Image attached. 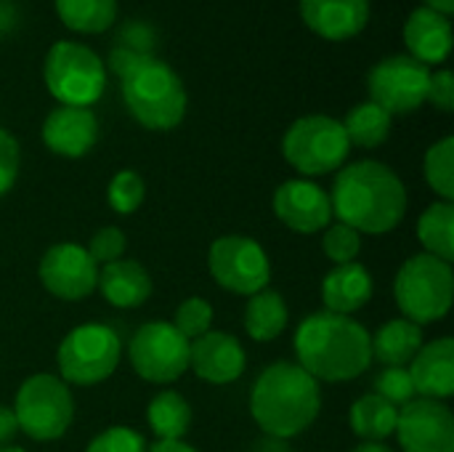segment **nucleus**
<instances>
[{
  "mask_svg": "<svg viewBox=\"0 0 454 452\" xmlns=\"http://www.w3.org/2000/svg\"><path fill=\"white\" fill-rule=\"evenodd\" d=\"M423 5L436 11V13H444V16H452L454 13V0H423Z\"/></svg>",
  "mask_w": 454,
  "mask_h": 452,
  "instance_id": "41",
  "label": "nucleus"
},
{
  "mask_svg": "<svg viewBox=\"0 0 454 452\" xmlns=\"http://www.w3.org/2000/svg\"><path fill=\"white\" fill-rule=\"evenodd\" d=\"M293 346L298 365L317 384H346L364 376L372 365L370 330L346 314H309L301 320Z\"/></svg>",
  "mask_w": 454,
  "mask_h": 452,
  "instance_id": "2",
  "label": "nucleus"
},
{
  "mask_svg": "<svg viewBox=\"0 0 454 452\" xmlns=\"http://www.w3.org/2000/svg\"><path fill=\"white\" fill-rule=\"evenodd\" d=\"M428 101L442 109V112H452L454 109V75L452 69H439L431 72V85H428Z\"/></svg>",
  "mask_w": 454,
  "mask_h": 452,
  "instance_id": "38",
  "label": "nucleus"
},
{
  "mask_svg": "<svg viewBox=\"0 0 454 452\" xmlns=\"http://www.w3.org/2000/svg\"><path fill=\"white\" fill-rule=\"evenodd\" d=\"M189 344L173 322L152 320L144 322L130 344H128V360L138 378L149 384H173L189 370Z\"/></svg>",
  "mask_w": 454,
  "mask_h": 452,
  "instance_id": "11",
  "label": "nucleus"
},
{
  "mask_svg": "<svg viewBox=\"0 0 454 452\" xmlns=\"http://www.w3.org/2000/svg\"><path fill=\"white\" fill-rule=\"evenodd\" d=\"M213 306L207 298H200V296H189L178 304L176 314H173V328L186 338V341H194L205 333H210L213 328Z\"/></svg>",
  "mask_w": 454,
  "mask_h": 452,
  "instance_id": "32",
  "label": "nucleus"
},
{
  "mask_svg": "<svg viewBox=\"0 0 454 452\" xmlns=\"http://www.w3.org/2000/svg\"><path fill=\"white\" fill-rule=\"evenodd\" d=\"M11 410L21 434L35 442H53L61 440L74 421V397L59 376L35 373L19 386Z\"/></svg>",
  "mask_w": 454,
  "mask_h": 452,
  "instance_id": "9",
  "label": "nucleus"
},
{
  "mask_svg": "<svg viewBox=\"0 0 454 452\" xmlns=\"http://www.w3.org/2000/svg\"><path fill=\"white\" fill-rule=\"evenodd\" d=\"M282 155L303 178H317L338 173L348 163L351 141L338 117L303 115L285 131Z\"/></svg>",
  "mask_w": 454,
  "mask_h": 452,
  "instance_id": "7",
  "label": "nucleus"
},
{
  "mask_svg": "<svg viewBox=\"0 0 454 452\" xmlns=\"http://www.w3.org/2000/svg\"><path fill=\"white\" fill-rule=\"evenodd\" d=\"M322 386L298 362H271L253 384L250 416L271 440L287 442L319 418Z\"/></svg>",
  "mask_w": 454,
  "mask_h": 452,
  "instance_id": "3",
  "label": "nucleus"
},
{
  "mask_svg": "<svg viewBox=\"0 0 454 452\" xmlns=\"http://www.w3.org/2000/svg\"><path fill=\"white\" fill-rule=\"evenodd\" d=\"M423 344V328L404 317H396L383 322L372 336V360H380L386 368H404L415 360Z\"/></svg>",
  "mask_w": 454,
  "mask_h": 452,
  "instance_id": "23",
  "label": "nucleus"
},
{
  "mask_svg": "<svg viewBox=\"0 0 454 452\" xmlns=\"http://www.w3.org/2000/svg\"><path fill=\"white\" fill-rule=\"evenodd\" d=\"M423 173L428 186L444 200H454V139L444 136L442 141H436L434 147H428L426 160H423Z\"/></svg>",
  "mask_w": 454,
  "mask_h": 452,
  "instance_id": "30",
  "label": "nucleus"
},
{
  "mask_svg": "<svg viewBox=\"0 0 454 452\" xmlns=\"http://www.w3.org/2000/svg\"><path fill=\"white\" fill-rule=\"evenodd\" d=\"M396 421H399V408H394L375 392L359 397L348 413V424L362 442H386L388 437H394Z\"/></svg>",
  "mask_w": 454,
  "mask_h": 452,
  "instance_id": "25",
  "label": "nucleus"
},
{
  "mask_svg": "<svg viewBox=\"0 0 454 452\" xmlns=\"http://www.w3.org/2000/svg\"><path fill=\"white\" fill-rule=\"evenodd\" d=\"M146 452H200L192 445H186L184 440H157Z\"/></svg>",
  "mask_w": 454,
  "mask_h": 452,
  "instance_id": "40",
  "label": "nucleus"
},
{
  "mask_svg": "<svg viewBox=\"0 0 454 452\" xmlns=\"http://www.w3.org/2000/svg\"><path fill=\"white\" fill-rule=\"evenodd\" d=\"M104 301L114 309H138L152 298V277L133 258H117L98 266V285Z\"/></svg>",
  "mask_w": 454,
  "mask_h": 452,
  "instance_id": "22",
  "label": "nucleus"
},
{
  "mask_svg": "<svg viewBox=\"0 0 454 452\" xmlns=\"http://www.w3.org/2000/svg\"><path fill=\"white\" fill-rule=\"evenodd\" d=\"M144 197H146V184H144L141 173L133 168L117 170L106 186V202L117 216L136 213L144 205Z\"/></svg>",
  "mask_w": 454,
  "mask_h": 452,
  "instance_id": "31",
  "label": "nucleus"
},
{
  "mask_svg": "<svg viewBox=\"0 0 454 452\" xmlns=\"http://www.w3.org/2000/svg\"><path fill=\"white\" fill-rule=\"evenodd\" d=\"M122 357V341L114 328L85 322L72 328L56 352V365L67 386H98L114 376Z\"/></svg>",
  "mask_w": 454,
  "mask_h": 452,
  "instance_id": "8",
  "label": "nucleus"
},
{
  "mask_svg": "<svg viewBox=\"0 0 454 452\" xmlns=\"http://www.w3.org/2000/svg\"><path fill=\"white\" fill-rule=\"evenodd\" d=\"M0 452H27V450H24V448H19V445H3Z\"/></svg>",
  "mask_w": 454,
  "mask_h": 452,
  "instance_id": "43",
  "label": "nucleus"
},
{
  "mask_svg": "<svg viewBox=\"0 0 454 452\" xmlns=\"http://www.w3.org/2000/svg\"><path fill=\"white\" fill-rule=\"evenodd\" d=\"M372 293H375L372 274L359 261L333 266L322 280V304H325V312H333V314L351 317L354 312L370 304Z\"/></svg>",
  "mask_w": 454,
  "mask_h": 452,
  "instance_id": "21",
  "label": "nucleus"
},
{
  "mask_svg": "<svg viewBox=\"0 0 454 452\" xmlns=\"http://www.w3.org/2000/svg\"><path fill=\"white\" fill-rule=\"evenodd\" d=\"M40 285L59 301H85L98 285V264L77 242L51 245L37 266Z\"/></svg>",
  "mask_w": 454,
  "mask_h": 452,
  "instance_id": "13",
  "label": "nucleus"
},
{
  "mask_svg": "<svg viewBox=\"0 0 454 452\" xmlns=\"http://www.w3.org/2000/svg\"><path fill=\"white\" fill-rule=\"evenodd\" d=\"M192 418V405L173 389L157 392L146 408V424L157 440H184Z\"/></svg>",
  "mask_w": 454,
  "mask_h": 452,
  "instance_id": "26",
  "label": "nucleus"
},
{
  "mask_svg": "<svg viewBox=\"0 0 454 452\" xmlns=\"http://www.w3.org/2000/svg\"><path fill=\"white\" fill-rule=\"evenodd\" d=\"M431 67L410 53H391L380 59L367 75L370 101L383 107L391 117L418 112L428 101Z\"/></svg>",
  "mask_w": 454,
  "mask_h": 452,
  "instance_id": "12",
  "label": "nucleus"
},
{
  "mask_svg": "<svg viewBox=\"0 0 454 452\" xmlns=\"http://www.w3.org/2000/svg\"><path fill=\"white\" fill-rule=\"evenodd\" d=\"M128 115L146 131H173L184 123L189 96L178 72L157 56L136 61L120 75Z\"/></svg>",
  "mask_w": 454,
  "mask_h": 452,
  "instance_id": "4",
  "label": "nucleus"
},
{
  "mask_svg": "<svg viewBox=\"0 0 454 452\" xmlns=\"http://www.w3.org/2000/svg\"><path fill=\"white\" fill-rule=\"evenodd\" d=\"M125 248H128V240H125V232L120 226H101L85 245V250L90 253V258L104 266V264H112L117 258L125 256Z\"/></svg>",
  "mask_w": 454,
  "mask_h": 452,
  "instance_id": "36",
  "label": "nucleus"
},
{
  "mask_svg": "<svg viewBox=\"0 0 454 452\" xmlns=\"http://www.w3.org/2000/svg\"><path fill=\"white\" fill-rule=\"evenodd\" d=\"M247 368V354L237 336L223 330H210L189 344V370L205 384L226 386L242 378Z\"/></svg>",
  "mask_w": 454,
  "mask_h": 452,
  "instance_id": "16",
  "label": "nucleus"
},
{
  "mask_svg": "<svg viewBox=\"0 0 454 452\" xmlns=\"http://www.w3.org/2000/svg\"><path fill=\"white\" fill-rule=\"evenodd\" d=\"M19 165H21V149L16 136L0 128V197L13 189L19 178Z\"/></svg>",
  "mask_w": 454,
  "mask_h": 452,
  "instance_id": "37",
  "label": "nucleus"
},
{
  "mask_svg": "<svg viewBox=\"0 0 454 452\" xmlns=\"http://www.w3.org/2000/svg\"><path fill=\"white\" fill-rule=\"evenodd\" d=\"M402 37L412 59L426 67H439L452 53V19L420 5L407 16Z\"/></svg>",
  "mask_w": 454,
  "mask_h": 452,
  "instance_id": "19",
  "label": "nucleus"
},
{
  "mask_svg": "<svg viewBox=\"0 0 454 452\" xmlns=\"http://www.w3.org/2000/svg\"><path fill=\"white\" fill-rule=\"evenodd\" d=\"M343 131L351 141V147H362V149H375L380 144H386V139L391 136V125L394 117L378 107L375 101H362L356 104L343 120Z\"/></svg>",
  "mask_w": 454,
  "mask_h": 452,
  "instance_id": "28",
  "label": "nucleus"
},
{
  "mask_svg": "<svg viewBox=\"0 0 454 452\" xmlns=\"http://www.w3.org/2000/svg\"><path fill=\"white\" fill-rule=\"evenodd\" d=\"M149 445L146 440L130 429V426H109L101 434H96L85 452H146Z\"/></svg>",
  "mask_w": 454,
  "mask_h": 452,
  "instance_id": "34",
  "label": "nucleus"
},
{
  "mask_svg": "<svg viewBox=\"0 0 454 452\" xmlns=\"http://www.w3.org/2000/svg\"><path fill=\"white\" fill-rule=\"evenodd\" d=\"M322 250H325V256L335 264V266H340V264H351V261H356L359 258V253H362V234L356 232V229H351V226H346V224H330L325 232H322Z\"/></svg>",
  "mask_w": 454,
  "mask_h": 452,
  "instance_id": "33",
  "label": "nucleus"
},
{
  "mask_svg": "<svg viewBox=\"0 0 454 452\" xmlns=\"http://www.w3.org/2000/svg\"><path fill=\"white\" fill-rule=\"evenodd\" d=\"M394 434L404 452H454V413L447 402L415 397L399 408Z\"/></svg>",
  "mask_w": 454,
  "mask_h": 452,
  "instance_id": "14",
  "label": "nucleus"
},
{
  "mask_svg": "<svg viewBox=\"0 0 454 452\" xmlns=\"http://www.w3.org/2000/svg\"><path fill=\"white\" fill-rule=\"evenodd\" d=\"M16 434H19V424H16L13 410L5 408V405H0V448L3 445H11Z\"/></svg>",
  "mask_w": 454,
  "mask_h": 452,
  "instance_id": "39",
  "label": "nucleus"
},
{
  "mask_svg": "<svg viewBox=\"0 0 454 452\" xmlns=\"http://www.w3.org/2000/svg\"><path fill=\"white\" fill-rule=\"evenodd\" d=\"M354 452H394L386 442H362L359 448H354Z\"/></svg>",
  "mask_w": 454,
  "mask_h": 452,
  "instance_id": "42",
  "label": "nucleus"
},
{
  "mask_svg": "<svg viewBox=\"0 0 454 452\" xmlns=\"http://www.w3.org/2000/svg\"><path fill=\"white\" fill-rule=\"evenodd\" d=\"M271 208L274 216L298 234H319L333 224L330 192L309 178H290L279 184Z\"/></svg>",
  "mask_w": 454,
  "mask_h": 452,
  "instance_id": "15",
  "label": "nucleus"
},
{
  "mask_svg": "<svg viewBox=\"0 0 454 452\" xmlns=\"http://www.w3.org/2000/svg\"><path fill=\"white\" fill-rule=\"evenodd\" d=\"M375 394L383 397L386 402H391L394 408H404L407 402H412L418 397L407 368H386L375 378Z\"/></svg>",
  "mask_w": 454,
  "mask_h": 452,
  "instance_id": "35",
  "label": "nucleus"
},
{
  "mask_svg": "<svg viewBox=\"0 0 454 452\" xmlns=\"http://www.w3.org/2000/svg\"><path fill=\"white\" fill-rule=\"evenodd\" d=\"M242 322H245V330L253 341L269 344V341H277L287 330L290 312H287L285 298L277 290L266 288V290L247 298Z\"/></svg>",
  "mask_w": 454,
  "mask_h": 452,
  "instance_id": "24",
  "label": "nucleus"
},
{
  "mask_svg": "<svg viewBox=\"0 0 454 452\" xmlns=\"http://www.w3.org/2000/svg\"><path fill=\"white\" fill-rule=\"evenodd\" d=\"M40 139L59 157H85L98 141V117L85 107H56L43 120Z\"/></svg>",
  "mask_w": 454,
  "mask_h": 452,
  "instance_id": "17",
  "label": "nucleus"
},
{
  "mask_svg": "<svg viewBox=\"0 0 454 452\" xmlns=\"http://www.w3.org/2000/svg\"><path fill=\"white\" fill-rule=\"evenodd\" d=\"M303 24L322 40L343 43L364 32L370 0H298Z\"/></svg>",
  "mask_w": 454,
  "mask_h": 452,
  "instance_id": "18",
  "label": "nucleus"
},
{
  "mask_svg": "<svg viewBox=\"0 0 454 452\" xmlns=\"http://www.w3.org/2000/svg\"><path fill=\"white\" fill-rule=\"evenodd\" d=\"M207 269L218 288L255 296L271 282V261L263 245L247 234H223L207 250Z\"/></svg>",
  "mask_w": 454,
  "mask_h": 452,
  "instance_id": "10",
  "label": "nucleus"
},
{
  "mask_svg": "<svg viewBox=\"0 0 454 452\" xmlns=\"http://www.w3.org/2000/svg\"><path fill=\"white\" fill-rule=\"evenodd\" d=\"M418 240L428 256H436L447 264L454 261V205L434 202L418 218Z\"/></svg>",
  "mask_w": 454,
  "mask_h": 452,
  "instance_id": "27",
  "label": "nucleus"
},
{
  "mask_svg": "<svg viewBox=\"0 0 454 452\" xmlns=\"http://www.w3.org/2000/svg\"><path fill=\"white\" fill-rule=\"evenodd\" d=\"M394 298L402 317L420 328L444 320L454 301L452 264L428 253L410 256L396 272Z\"/></svg>",
  "mask_w": 454,
  "mask_h": 452,
  "instance_id": "5",
  "label": "nucleus"
},
{
  "mask_svg": "<svg viewBox=\"0 0 454 452\" xmlns=\"http://www.w3.org/2000/svg\"><path fill=\"white\" fill-rule=\"evenodd\" d=\"M330 205L333 218L359 234H388L407 216V186L391 165L359 160L335 173Z\"/></svg>",
  "mask_w": 454,
  "mask_h": 452,
  "instance_id": "1",
  "label": "nucleus"
},
{
  "mask_svg": "<svg viewBox=\"0 0 454 452\" xmlns=\"http://www.w3.org/2000/svg\"><path fill=\"white\" fill-rule=\"evenodd\" d=\"M61 24L80 35H101L117 19V0H53Z\"/></svg>",
  "mask_w": 454,
  "mask_h": 452,
  "instance_id": "29",
  "label": "nucleus"
},
{
  "mask_svg": "<svg viewBox=\"0 0 454 452\" xmlns=\"http://www.w3.org/2000/svg\"><path fill=\"white\" fill-rule=\"evenodd\" d=\"M43 83L59 107L90 109L106 91V64L85 43L59 40L45 53Z\"/></svg>",
  "mask_w": 454,
  "mask_h": 452,
  "instance_id": "6",
  "label": "nucleus"
},
{
  "mask_svg": "<svg viewBox=\"0 0 454 452\" xmlns=\"http://www.w3.org/2000/svg\"><path fill=\"white\" fill-rule=\"evenodd\" d=\"M415 394L423 400H450L454 394V341L450 336L434 338L420 346L410 362Z\"/></svg>",
  "mask_w": 454,
  "mask_h": 452,
  "instance_id": "20",
  "label": "nucleus"
}]
</instances>
